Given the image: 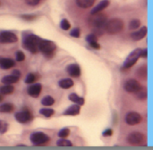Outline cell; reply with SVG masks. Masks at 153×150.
Masks as SVG:
<instances>
[{
    "label": "cell",
    "mask_w": 153,
    "mask_h": 150,
    "mask_svg": "<svg viewBox=\"0 0 153 150\" xmlns=\"http://www.w3.org/2000/svg\"><path fill=\"white\" fill-rule=\"evenodd\" d=\"M18 41V38L16 34L12 31L4 30L0 32V43L1 44H11Z\"/></svg>",
    "instance_id": "obj_10"
},
{
    "label": "cell",
    "mask_w": 153,
    "mask_h": 150,
    "mask_svg": "<svg viewBox=\"0 0 153 150\" xmlns=\"http://www.w3.org/2000/svg\"><path fill=\"white\" fill-rule=\"evenodd\" d=\"M141 51L142 48H136L134 49L126 58V60L125 61V63L123 64V66L121 68V71H126L128 70L130 68H132L139 60V58L141 57Z\"/></svg>",
    "instance_id": "obj_5"
},
{
    "label": "cell",
    "mask_w": 153,
    "mask_h": 150,
    "mask_svg": "<svg viewBox=\"0 0 153 150\" xmlns=\"http://www.w3.org/2000/svg\"><path fill=\"white\" fill-rule=\"evenodd\" d=\"M105 28L108 34L115 35V34L120 33L124 30L125 23H124L123 20L120 18H112L107 21Z\"/></svg>",
    "instance_id": "obj_3"
},
{
    "label": "cell",
    "mask_w": 153,
    "mask_h": 150,
    "mask_svg": "<svg viewBox=\"0 0 153 150\" xmlns=\"http://www.w3.org/2000/svg\"><path fill=\"white\" fill-rule=\"evenodd\" d=\"M21 18L25 21H33L34 19H36L37 16L35 14H24V15H21Z\"/></svg>",
    "instance_id": "obj_36"
},
{
    "label": "cell",
    "mask_w": 153,
    "mask_h": 150,
    "mask_svg": "<svg viewBox=\"0 0 153 150\" xmlns=\"http://www.w3.org/2000/svg\"><path fill=\"white\" fill-rule=\"evenodd\" d=\"M8 123L3 120H0V134H4L8 130Z\"/></svg>",
    "instance_id": "obj_33"
},
{
    "label": "cell",
    "mask_w": 153,
    "mask_h": 150,
    "mask_svg": "<svg viewBox=\"0 0 153 150\" xmlns=\"http://www.w3.org/2000/svg\"><path fill=\"white\" fill-rule=\"evenodd\" d=\"M127 142L131 145H142L146 142V137L142 132H134L127 136Z\"/></svg>",
    "instance_id": "obj_8"
},
{
    "label": "cell",
    "mask_w": 153,
    "mask_h": 150,
    "mask_svg": "<svg viewBox=\"0 0 153 150\" xmlns=\"http://www.w3.org/2000/svg\"><path fill=\"white\" fill-rule=\"evenodd\" d=\"M30 140L35 146H41V145L48 144L50 141V138L48 135H47L44 132H34L30 135Z\"/></svg>",
    "instance_id": "obj_7"
},
{
    "label": "cell",
    "mask_w": 153,
    "mask_h": 150,
    "mask_svg": "<svg viewBox=\"0 0 153 150\" xmlns=\"http://www.w3.org/2000/svg\"><path fill=\"white\" fill-rule=\"evenodd\" d=\"M19 80H20L19 77H16L14 75L11 74V75H6V76L3 77L1 80V82L3 84H14V83L18 82Z\"/></svg>",
    "instance_id": "obj_20"
},
{
    "label": "cell",
    "mask_w": 153,
    "mask_h": 150,
    "mask_svg": "<svg viewBox=\"0 0 153 150\" xmlns=\"http://www.w3.org/2000/svg\"><path fill=\"white\" fill-rule=\"evenodd\" d=\"M30 85V86H29L27 89V92H28L29 96H30L31 98H39L41 93V90H42V85L40 83H32Z\"/></svg>",
    "instance_id": "obj_12"
},
{
    "label": "cell",
    "mask_w": 153,
    "mask_h": 150,
    "mask_svg": "<svg viewBox=\"0 0 153 150\" xmlns=\"http://www.w3.org/2000/svg\"><path fill=\"white\" fill-rule=\"evenodd\" d=\"M15 59H16L17 62H22V61H24L25 60V55H24V53L22 51H21V50L17 51L16 54H15Z\"/></svg>",
    "instance_id": "obj_35"
},
{
    "label": "cell",
    "mask_w": 153,
    "mask_h": 150,
    "mask_svg": "<svg viewBox=\"0 0 153 150\" xmlns=\"http://www.w3.org/2000/svg\"><path fill=\"white\" fill-rule=\"evenodd\" d=\"M110 4V1L109 0H102L100 1L91 11V14H95L97 13H100L101 11H103L104 9H106L107 7H108V5Z\"/></svg>",
    "instance_id": "obj_17"
},
{
    "label": "cell",
    "mask_w": 153,
    "mask_h": 150,
    "mask_svg": "<svg viewBox=\"0 0 153 150\" xmlns=\"http://www.w3.org/2000/svg\"><path fill=\"white\" fill-rule=\"evenodd\" d=\"M56 144L59 147H72L73 146V143L70 140L66 139H62V138H60V140H57Z\"/></svg>",
    "instance_id": "obj_30"
},
{
    "label": "cell",
    "mask_w": 153,
    "mask_h": 150,
    "mask_svg": "<svg viewBox=\"0 0 153 150\" xmlns=\"http://www.w3.org/2000/svg\"><path fill=\"white\" fill-rule=\"evenodd\" d=\"M140 26H141V21L138 19H134L132 21H130V22H129V29L130 30L139 29Z\"/></svg>",
    "instance_id": "obj_29"
},
{
    "label": "cell",
    "mask_w": 153,
    "mask_h": 150,
    "mask_svg": "<svg viewBox=\"0 0 153 150\" xmlns=\"http://www.w3.org/2000/svg\"><path fill=\"white\" fill-rule=\"evenodd\" d=\"M58 85L61 89H71L73 86H74V81L72 79H69V78H65V79H62L59 81L58 82Z\"/></svg>",
    "instance_id": "obj_18"
},
{
    "label": "cell",
    "mask_w": 153,
    "mask_h": 150,
    "mask_svg": "<svg viewBox=\"0 0 153 150\" xmlns=\"http://www.w3.org/2000/svg\"><path fill=\"white\" fill-rule=\"evenodd\" d=\"M95 1L96 0H76V4L79 7L87 9L91 7L94 4Z\"/></svg>",
    "instance_id": "obj_22"
},
{
    "label": "cell",
    "mask_w": 153,
    "mask_h": 150,
    "mask_svg": "<svg viewBox=\"0 0 153 150\" xmlns=\"http://www.w3.org/2000/svg\"><path fill=\"white\" fill-rule=\"evenodd\" d=\"M14 105L12 103H4L0 105V113L2 114H10L14 111Z\"/></svg>",
    "instance_id": "obj_19"
},
{
    "label": "cell",
    "mask_w": 153,
    "mask_h": 150,
    "mask_svg": "<svg viewBox=\"0 0 153 150\" xmlns=\"http://www.w3.org/2000/svg\"><path fill=\"white\" fill-rule=\"evenodd\" d=\"M3 100H4V96H3V94L0 93V103L3 102Z\"/></svg>",
    "instance_id": "obj_43"
},
{
    "label": "cell",
    "mask_w": 153,
    "mask_h": 150,
    "mask_svg": "<svg viewBox=\"0 0 153 150\" xmlns=\"http://www.w3.org/2000/svg\"><path fill=\"white\" fill-rule=\"evenodd\" d=\"M54 104H55V99H54V98H52L50 96H46L41 100V105L44 106H51Z\"/></svg>",
    "instance_id": "obj_26"
},
{
    "label": "cell",
    "mask_w": 153,
    "mask_h": 150,
    "mask_svg": "<svg viewBox=\"0 0 153 150\" xmlns=\"http://www.w3.org/2000/svg\"><path fill=\"white\" fill-rule=\"evenodd\" d=\"M136 94V98L141 100V101H143L147 98V89L145 87H143L135 93Z\"/></svg>",
    "instance_id": "obj_25"
},
{
    "label": "cell",
    "mask_w": 153,
    "mask_h": 150,
    "mask_svg": "<svg viewBox=\"0 0 153 150\" xmlns=\"http://www.w3.org/2000/svg\"><path fill=\"white\" fill-rule=\"evenodd\" d=\"M14 118L18 123L26 124L33 120V115L28 107H23L22 111L17 112L14 115Z\"/></svg>",
    "instance_id": "obj_6"
},
{
    "label": "cell",
    "mask_w": 153,
    "mask_h": 150,
    "mask_svg": "<svg viewBox=\"0 0 153 150\" xmlns=\"http://www.w3.org/2000/svg\"><path fill=\"white\" fill-rule=\"evenodd\" d=\"M14 92V87L12 84H4L0 88V93L3 95H10Z\"/></svg>",
    "instance_id": "obj_23"
},
{
    "label": "cell",
    "mask_w": 153,
    "mask_h": 150,
    "mask_svg": "<svg viewBox=\"0 0 153 150\" xmlns=\"http://www.w3.org/2000/svg\"><path fill=\"white\" fill-rule=\"evenodd\" d=\"M89 44H90V46H91L92 48H94V49H96V50L100 49V45L98 43V41H92V42H90Z\"/></svg>",
    "instance_id": "obj_40"
},
{
    "label": "cell",
    "mask_w": 153,
    "mask_h": 150,
    "mask_svg": "<svg viewBox=\"0 0 153 150\" xmlns=\"http://www.w3.org/2000/svg\"><path fill=\"white\" fill-rule=\"evenodd\" d=\"M102 135H103V137H106V138L111 137V136L113 135V130H112V129H107L106 131L103 132Z\"/></svg>",
    "instance_id": "obj_39"
},
{
    "label": "cell",
    "mask_w": 153,
    "mask_h": 150,
    "mask_svg": "<svg viewBox=\"0 0 153 150\" xmlns=\"http://www.w3.org/2000/svg\"><path fill=\"white\" fill-rule=\"evenodd\" d=\"M70 129L69 128H64V129H62V130H60L59 131V132H58V137L59 138H62V139H66L69 135H70Z\"/></svg>",
    "instance_id": "obj_31"
},
{
    "label": "cell",
    "mask_w": 153,
    "mask_h": 150,
    "mask_svg": "<svg viewBox=\"0 0 153 150\" xmlns=\"http://www.w3.org/2000/svg\"><path fill=\"white\" fill-rule=\"evenodd\" d=\"M41 38L39 36L26 31L22 33V46L24 49L28 50L31 54H37L39 52V43H40Z\"/></svg>",
    "instance_id": "obj_1"
},
{
    "label": "cell",
    "mask_w": 153,
    "mask_h": 150,
    "mask_svg": "<svg viewBox=\"0 0 153 150\" xmlns=\"http://www.w3.org/2000/svg\"><path fill=\"white\" fill-rule=\"evenodd\" d=\"M89 23L96 30H101L103 27H105L107 21H108V17L105 13H97L95 14H91V17L89 20Z\"/></svg>",
    "instance_id": "obj_4"
},
{
    "label": "cell",
    "mask_w": 153,
    "mask_h": 150,
    "mask_svg": "<svg viewBox=\"0 0 153 150\" xmlns=\"http://www.w3.org/2000/svg\"><path fill=\"white\" fill-rule=\"evenodd\" d=\"M147 31H148V29L146 26H143L139 30L134 32L131 34V38L134 41H139V40H142L143 38H145V36L147 35Z\"/></svg>",
    "instance_id": "obj_14"
},
{
    "label": "cell",
    "mask_w": 153,
    "mask_h": 150,
    "mask_svg": "<svg viewBox=\"0 0 153 150\" xmlns=\"http://www.w3.org/2000/svg\"><path fill=\"white\" fill-rule=\"evenodd\" d=\"M39 114L42 115L44 117L46 118H50L51 116H53L55 115V110L51 109V108H41L39 110Z\"/></svg>",
    "instance_id": "obj_27"
},
{
    "label": "cell",
    "mask_w": 153,
    "mask_h": 150,
    "mask_svg": "<svg viewBox=\"0 0 153 150\" xmlns=\"http://www.w3.org/2000/svg\"><path fill=\"white\" fill-rule=\"evenodd\" d=\"M141 88H142L141 83L139 82V81H137L135 79L128 80L124 85L125 90L128 93H134L135 94Z\"/></svg>",
    "instance_id": "obj_11"
},
{
    "label": "cell",
    "mask_w": 153,
    "mask_h": 150,
    "mask_svg": "<svg viewBox=\"0 0 153 150\" xmlns=\"http://www.w3.org/2000/svg\"><path fill=\"white\" fill-rule=\"evenodd\" d=\"M147 55H148V51H147V48H142V51H141V57L142 58H147Z\"/></svg>",
    "instance_id": "obj_41"
},
{
    "label": "cell",
    "mask_w": 153,
    "mask_h": 150,
    "mask_svg": "<svg viewBox=\"0 0 153 150\" xmlns=\"http://www.w3.org/2000/svg\"><path fill=\"white\" fill-rule=\"evenodd\" d=\"M69 100L72 101L73 103L74 104H77L79 106H83L85 101H84V98H82V97H79L76 93H71L68 97Z\"/></svg>",
    "instance_id": "obj_21"
},
{
    "label": "cell",
    "mask_w": 153,
    "mask_h": 150,
    "mask_svg": "<svg viewBox=\"0 0 153 150\" xmlns=\"http://www.w3.org/2000/svg\"><path fill=\"white\" fill-rule=\"evenodd\" d=\"M12 74L14 75V76H16V77H19V78L21 77V72L19 70H13L12 72Z\"/></svg>",
    "instance_id": "obj_42"
},
{
    "label": "cell",
    "mask_w": 153,
    "mask_h": 150,
    "mask_svg": "<svg viewBox=\"0 0 153 150\" xmlns=\"http://www.w3.org/2000/svg\"><path fill=\"white\" fill-rule=\"evenodd\" d=\"M85 39H86V41L88 43H90V42H92V41H98V37H97L96 34H89V35L86 36Z\"/></svg>",
    "instance_id": "obj_37"
},
{
    "label": "cell",
    "mask_w": 153,
    "mask_h": 150,
    "mask_svg": "<svg viewBox=\"0 0 153 150\" xmlns=\"http://www.w3.org/2000/svg\"><path fill=\"white\" fill-rule=\"evenodd\" d=\"M142 121H143V117L137 112L131 111V112L127 113L126 115V123L128 125H131V126L137 125V124L141 123Z\"/></svg>",
    "instance_id": "obj_9"
},
{
    "label": "cell",
    "mask_w": 153,
    "mask_h": 150,
    "mask_svg": "<svg viewBox=\"0 0 153 150\" xmlns=\"http://www.w3.org/2000/svg\"><path fill=\"white\" fill-rule=\"evenodd\" d=\"M81 112V106L74 104L71 106H69L65 112H64V115H68V116H76L80 114Z\"/></svg>",
    "instance_id": "obj_15"
},
{
    "label": "cell",
    "mask_w": 153,
    "mask_h": 150,
    "mask_svg": "<svg viewBox=\"0 0 153 150\" xmlns=\"http://www.w3.org/2000/svg\"><path fill=\"white\" fill-rule=\"evenodd\" d=\"M60 28L63 30H69L70 28H71V24H70L69 21L67 19H63L60 21Z\"/></svg>",
    "instance_id": "obj_32"
},
{
    "label": "cell",
    "mask_w": 153,
    "mask_h": 150,
    "mask_svg": "<svg viewBox=\"0 0 153 150\" xmlns=\"http://www.w3.org/2000/svg\"><path fill=\"white\" fill-rule=\"evenodd\" d=\"M0 58H1V56H0Z\"/></svg>",
    "instance_id": "obj_44"
},
{
    "label": "cell",
    "mask_w": 153,
    "mask_h": 150,
    "mask_svg": "<svg viewBox=\"0 0 153 150\" xmlns=\"http://www.w3.org/2000/svg\"><path fill=\"white\" fill-rule=\"evenodd\" d=\"M15 66V62L11 58L1 57L0 58V68L3 70H8Z\"/></svg>",
    "instance_id": "obj_16"
},
{
    "label": "cell",
    "mask_w": 153,
    "mask_h": 150,
    "mask_svg": "<svg viewBox=\"0 0 153 150\" xmlns=\"http://www.w3.org/2000/svg\"><path fill=\"white\" fill-rule=\"evenodd\" d=\"M39 2H40V0H25V3L30 6H35V5L39 4Z\"/></svg>",
    "instance_id": "obj_38"
},
{
    "label": "cell",
    "mask_w": 153,
    "mask_h": 150,
    "mask_svg": "<svg viewBox=\"0 0 153 150\" xmlns=\"http://www.w3.org/2000/svg\"><path fill=\"white\" fill-rule=\"evenodd\" d=\"M136 76L142 80H145L147 78V65H143L136 71Z\"/></svg>",
    "instance_id": "obj_24"
},
{
    "label": "cell",
    "mask_w": 153,
    "mask_h": 150,
    "mask_svg": "<svg viewBox=\"0 0 153 150\" xmlns=\"http://www.w3.org/2000/svg\"><path fill=\"white\" fill-rule=\"evenodd\" d=\"M38 78H39V74H37V73H29L27 76H26V78H25V83L26 84H32V83H34L37 80H38Z\"/></svg>",
    "instance_id": "obj_28"
},
{
    "label": "cell",
    "mask_w": 153,
    "mask_h": 150,
    "mask_svg": "<svg viewBox=\"0 0 153 150\" xmlns=\"http://www.w3.org/2000/svg\"><path fill=\"white\" fill-rule=\"evenodd\" d=\"M70 36L73 38H79L81 37V29L80 28H74L70 31Z\"/></svg>",
    "instance_id": "obj_34"
},
{
    "label": "cell",
    "mask_w": 153,
    "mask_h": 150,
    "mask_svg": "<svg viewBox=\"0 0 153 150\" xmlns=\"http://www.w3.org/2000/svg\"><path fill=\"white\" fill-rule=\"evenodd\" d=\"M56 51V45L53 41L41 38L39 43V52H41L46 58L48 59L52 58L55 55Z\"/></svg>",
    "instance_id": "obj_2"
},
{
    "label": "cell",
    "mask_w": 153,
    "mask_h": 150,
    "mask_svg": "<svg viewBox=\"0 0 153 150\" xmlns=\"http://www.w3.org/2000/svg\"><path fill=\"white\" fill-rule=\"evenodd\" d=\"M65 70L67 73L73 78H79L82 74V70L78 64H71L66 67Z\"/></svg>",
    "instance_id": "obj_13"
}]
</instances>
